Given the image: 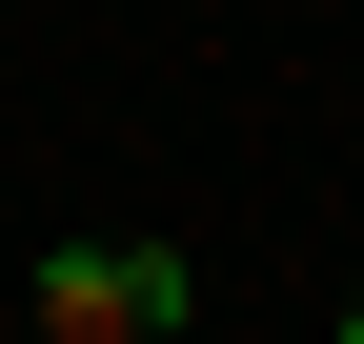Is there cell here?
Segmentation results:
<instances>
[{
	"instance_id": "obj_1",
	"label": "cell",
	"mask_w": 364,
	"mask_h": 344,
	"mask_svg": "<svg viewBox=\"0 0 364 344\" xmlns=\"http://www.w3.org/2000/svg\"><path fill=\"white\" fill-rule=\"evenodd\" d=\"M182 304H203V284H182L162 243H61V264H41V344H162Z\"/></svg>"
},
{
	"instance_id": "obj_2",
	"label": "cell",
	"mask_w": 364,
	"mask_h": 344,
	"mask_svg": "<svg viewBox=\"0 0 364 344\" xmlns=\"http://www.w3.org/2000/svg\"><path fill=\"white\" fill-rule=\"evenodd\" d=\"M344 344H364V304H344Z\"/></svg>"
}]
</instances>
